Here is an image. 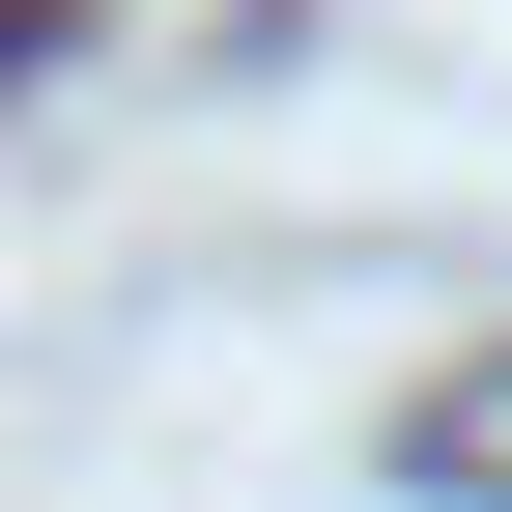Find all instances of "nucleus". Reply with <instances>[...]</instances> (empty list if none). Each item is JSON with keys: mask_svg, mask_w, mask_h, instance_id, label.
Here are the masks:
<instances>
[{"mask_svg": "<svg viewBox=\"0 0 512 512\" xmlns=\"http://www.w3.org/2000/svg\"><path fill=\"white\" fill-rule=\"evenodd\" d=\"M399 484H427V512H512V342H484V370H456V399H427V427H399Z\"/></svg>", "mask_w": 512, "mask_h": 512, "instance_id": "nucleus-1", "label": "nucleus"}]
</instances>
